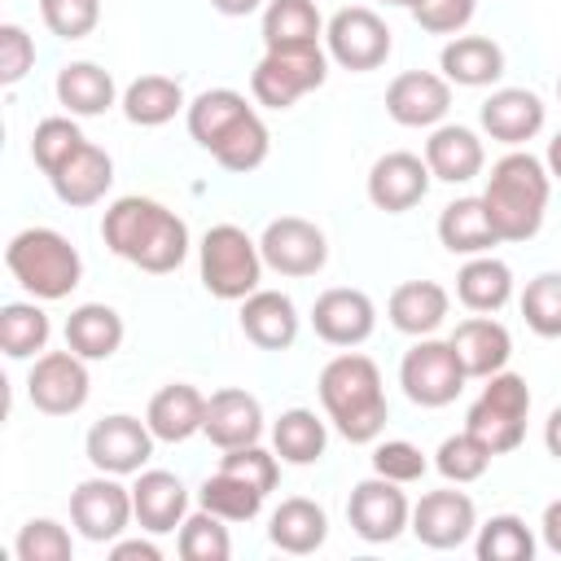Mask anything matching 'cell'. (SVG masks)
<instances>
[{"label": "cell", "instance_id": "obj_38", "mask_svg": "<svg viewBox=\"0 0 561 561\" xmlns=\"http://www.w3.org/2000/svg\"><path fill=\"white\" fill-rule=\"evenodd\" d=\"M329 447V425L311 408H285L272 425V451L285 465H316Z\"/></svg>", "mask_w": 561, "mask_h": 561}, {"label": "cell", "instance_id": "obj_37", "mask_svg": "<svg viewBox=\"0 0 561 561\" xmlns=\"http://www.w3.org/2000/svg\"><path fill=\"white\" fill-rule=\"evenodd\" d=\"M48 337H53V324H48V311L39 307V298H18V302L0 307V351L9 359L44 355Z\"/></svg>", "mask_w": 561, "mask_h": 561}, {"label": "cell", "instance_id": "obj_48", "mask_svg": "<svg viewBox=\"0 0 561 561\" xmlns=\"http://www.w3.org/2000/svg\"><path fill=\"white\" fill-rule=\"evenodd\" d=\"M425 469H430L425 451L416 443H408V438H386V443L373 447V473H381V478H390L399 486L425 478Z\"/></svg>", "mask_w": 561, "mask_h": 561}, {"label": "cell", "instance_id": "obj_46", "mask_svg": "<svg viewBox=\"0 0 561 561\" xmlns=\"http://www.w3.org/2000/svg\"><path fill=\"white\" fill-rule=\"evenodd\" d=\"M13 552H18V561H70V557H75V539H70V530H66L61 522H53V517H31V522L18 530Z\"/></svg>", "mask_w": 561, "mask_h": 561}, {"label": "cell", "instance_id": "obj_44", "mask_svg": "<svg viewBox=\"0 0 561 561\" xmlns=\"http://www.w3.org/2000/svg\"><path fill=\"white\" fill-rule=\"evenodd\" d=\"M83 140H88V136L79 131L75 114H53V118H39V123H35L31 158H35V167H39L44 175H53V171H57Z\"/></svg>", "mask_w": 561, "mask_h": 561}, {"label": "cell", "instance_id": "obj_33", "mask_svg": "<svg viewBox=\"0 0 561 561\" xmlns=\"http://www.w3.org/2000/svg\"><path fill=\"white\" fill-rule=\"evenodd\" d=\"M123 118L131 123V127H162V123H171L180 110H188V101H184V88H180V79H171V75H140V79H131L127 88H123Z\"/></svg>", "mask_w": 561, "mask_h": 561}, {"label": "cell", "instance_id": "obj_50", "mask_svg": "<svg viewBox=\"0 0 561 561\" xmlns=\"http://www.w3.org/2000/svg\"><path fill=\"white\" fill-rule=\"evenodd\" d=\"M478 13V0H421L412 9V22L430 35H460Z\"/></svg>", "mask_w": 561, "mask_h": 561}, {"label": "cell", "instance_id": "obj_58", "mask_svg": "<svg viewBox=\"0 0 561 561\" xmlns=\"http://www.w3.org/2000/svg\"><path fill=\"white\" fill-rule=\"evenodd\" d=\"M557 101H561V79H557Z\"/></svg>", "mask_w": 561, "mask_h": 561}, {"label": "cell", "instance_id": "obj_36", "mask_svg": "<svg viewBox=\"0 0 561 561\" xmlns=\"http://www.w3.org/2000/svg\"><path fill=\"white\" fill-rule=\"evenodd\" d=\"M324 39V18L316 0H267L263 4V48H311Z\"/></svg>", "mask_w": 561, "mask_h": 561}, {"label": "cell", "instance_id": "obj_17", "mask_svg": "<svg viewBox=\"0 0 561 561\" xmlns=\"http://www.w3.org/2000/svg\"><path fill=\"white\" fill-rule=\"evenodd\" d=\"M430 184H434V175H430V167H425V158L421 153H408V149H390V153H381L373 167H368V202L377 206V210H386V215H403V210H412L425 193H430Z\"/></svg>", "mask_w": 561, "mask_h": 561}, {"label": "cell", "instance_id": "obj_35", "mask_svg": "<svg viewBox=\"0 0 561 561\" xmlns=\"http://www.w3.org/2000/svg\"><path fill=\"white\" fill-rule=\"evenodd\" d=\"M456 298H460V307H469L478 316H495L513 298V267L495 254H473L456 272Z\"/></svg>", "mask_w": 561, "mask_h": 561}, {"label": "cell", "instance_id": "obj_3", "mask_svg": "<svg viewBox=\"0 0 561 561\" xmlns=\"http://www.w3.org/2000/svg\"><path fill=\"white\" fill-rule=\"evenodd\" d=\"M478 197H482L500 241H530L543 228L548 197H552V175H548L543 158H535L526 149H508L491 167L486 188Z\"/></svg>", "mask_w": 561, "mask_h": 561}, {"label": "cell", "instance_id": "obj_55", "mask_svg": "<svg viewBox=\"0 0 561 561\" xmlns=\"http://www.w3.org/2000/svg\"><path fill=\"white\" fill-rule=\"evenodd\" d=\"M263 4H267V0H210V9L224 13V18H245V13L263 9Z\"/></svg>", "mask_w": 561, "mask_h": 561}, {"label": "cell", "instance_id": "obj_29", "mask_svg": "<svg viewBox=\"0 0 561 561\" xmlns=\"http://www.w3.org/2000/svg\"><path fill=\"white\" fill-rule=\"evenodd\" d=\"M145 421L158 443H184V438L202 434V425H206V394L188 381H171L149 399Z\"/></svg>", "mask_w": 561, "mask_h": 561}, {"label": "cell", "instance_id": "obj_25", "mask_svg": "<svg viewBox=\"0 0 561 561\" xmlns=\"http://www.w3.org/2000/svg\"><path fill=\"white\" fill-rule=\"evenodd\" d=\"M447 342L456 346L465 373L478 377V381H486L491 373L508 368V359H513V333H508L495 316H478V311H473L469 320H460V324L451 329Z\"/></svg>", "mask_w": 561, "mask_h": 561}, {"label": "cell", "instance_id": "obj_47", "mask_svg": "<svg viewBox=\"0 0 561 561\" xmlns=\"http://www.w3.org/2000/svg\"><path fill=\"white\" fill-rule=\"evenodd\" d=\"M39 18L57 39H83L101 22V0H39Z\"/></svg>", "mask_w": 561, "mask_h": 561}, {"label": "cell", "instance_id": "obj_51", "mask_svg": "<svg viewBox=\"0 0 561 561\" xmlns=\"http://www.w3.org/2000/svg\"><path fill=\"white\" fill-rule=\"evenodd\" d=\"M31 66H35V39L26 35V26L4 22L0 26V83L4 88L22 83L31 75Z\"/></svg>", "mask_w": 561, "mask_h": 561}, {"label": "cell", "instance_id": "obj_32", "mask_svg": "<svg viewBox=\"0 0 561 561\" xmlns=\"http://www.w3.org/2000/svg\"><path fill=\"white\" fill-rule=\"evenodd\" d=\"M123 333H127V324L110 302H79L70 311V320H66V346L75 355H83L88 364L118 355Z\"/></svg>", "mask_w": 561, "mask_h": 561}, {"label": "cell", "instance_id": "obj_56", "mask_svg": "<svg viewBox=\"0 0 561 561\" xmlns=\"http://www.w3.org/2000/svg\"><path fill=\"white\" fill-rule=\"evenodd\" d=\"M543 167H548V175L552 180H561V131L548 140V153H543Z\"/></svg>", "mask_w": 561, "mask_h": 561}, {"label": "cell", "instance_id": "obj_16", "mask_svg": "<svg viewBox=\"0 0 561 561\" xmlns=\"http://www.w3.org/2000/svg\"><path fill=\"white\" fill-rule=\"evenodd\" d=\"M311 329H316L320 342L351 351V346H359V342L373 337V329H377V307H373V298H368L364 289L333 285V289H324V294L311 302Z\"/></svg>", "mask_w": 561, "mask_h": 561}, {"label": "cell", "instance_id": "obj_45", "mask_svg": "<svg viewBox=\"0 0 561 561\" xmlns=\"http://www.w3.org/2000/svg\"><path fill=\"white\" fill-rule=\"evenodd\" d=\"M526 329L539 337H561V272H539L522 289Z\"/></svg>", "mask_w": 561, "mask_h": 561}, {"label": "cell", "instance_id": "obj_11", "mask_svg": "<svg viewBox=\"0 0 561 561\" xmlns=\"http://www.w3.org/2000/svg\"><path fill=\"white\" fill-rule=\"evenodd\" d=\"M92 394V373L88 359L66 351H44L35 355L31 373H26V399L35 403V412L44 416H75Z\"/></svg>", "mask_w": 561, "mask_h": 561}, {"label": "cell", "instance_id": "obj_18", "mask_svg": "<svg viewBox=\"0 0 561 561\" xmlns=\"http://www.w3.org/2000/svg\"><path fill=\"white\" fill-rule=\"evenodd\" d=\"M451 110V83L434 70H403L386 88V114L399 127H438Z\"/></svg>", "mask_w": 561, "mask_h": 561}, {"label": "cell", "instance_id": "obj_26", "mask_svg": "<svg viewBox=\"0 0 561 561\" xmlns=\"http://www.w3.org/2000/svg\"><path fill=\"white\" fill-rule=\"evenodd\" d=\"M267 539H272V548L289 552V557H311L329 539V513L307 495H289V500H280L272 508Z\"/></svg>", "mask_w": 561, "mask_h": 561}, {"label": "cell", "instance_id": "obj_27", "mask_svg": "<svg viewBox=\"0 0 561 561\" xmlns=\"http://www.w3.org/2000/svg\"><path fill=\"white\" fill-rule=\"evenodd\" d=\"M438 70L456 88H491L504 75V48L491 35H451L438 53Z\"/></svg>", "mask_w": 561, "mask_h": 561}, {"label": "cell", "instance_id": "obj_41", "mask_svg": "<svg viewBox=\"0 0 561 561\" xmlns=\"http://www.w3.org/2000/svg\"><path fill=\"white\" fill-rule=\"evenodd\" d=\"M478 561H530L535 557V530L517 513H495L473 535Z\"/></svg>", "mask_w": 561, "mask_h": 561}, {"label": "cell", "instance_id": "obj_4", "mask_svg": "<svg viewBox=\"0 0 561 561\" xmlns=\"http://www.w3.org/2000/svg\"><path fill=\"white\" fill-rule=\"evenodd\" d=\"M4 263H9V276L39 302L70 298L83 280V259L70 245V237H61L57 228H39V224L9 237Z\"/></svg>", "mask_w": 561, "mask_h": 561}, {"label": "cell", "instance_id": "obj_1", "mask_svg": "<svg viewBox=\"0 0 561 561\" xmlns=\"http://www.w3.org/2000/svg\"><path fill=\"white\" fill-rule=\"evenodd\" d=\"M101 241L110 245V254H118L123 263L149 272V276H167L188 259V224L140 193L114 197L101 215Z\"/></svg>", "mask_w": 561, "mask_h": 561}, {"label": "cell", "instance_id": "obj_53", "mask_svg": "<svg viewBox=\"0 0 561 561\" xmlns=\"http://www.w3.org/2000/svg\"><path fill=\"white\" fill-rule=\"evenodd\" d=\"M539 535H543L548 552L561 557V500H552V504L543 508V517H539Z\"/></svg>", "mask_w": 561, "mask_h": 561}, {"label": "cell", "instance_id": "obj_34", "mask_svg": "<svg viewBox=\"0 0 561 561\" xmlns=\"http://www.w3.org/2000/svg\"><path fill=\"white\" fill-rule=\"evenodd\" d=\"M254 105L237 92V88H206L202 96H193L188 101V110H184V123H188V136L210 153L245 114H250Z\"/></svg>", "mask_w": 561, "mask_h": 561}, {"label": "cell", "instance_id": "obj_6", "mask_svg": "<svg viewBox=\"0 0 561 561\" xmlns=\"http://www.w3.org/2000/svg\"><path fill=\"white\" fill-rule=\"evenodd\" d=\"M526 416H530V386H526V377L500 368V373L486 377L482 394L469 403L465 430L478 434L491 447V456H504V451H517L522 447Z\"/></svg>", "mask_w": 561, "mask_h": 561}, {"label": "cell", "instance_id": "obj_21", "mask_svg": "<svg viewBox=\"0 0 561 561\" xmlns=\"http://www.w3.org/2000/svg\"><path fill=\"white\" fill-rule=\"evenodd\" d=\"M202 434L219 451L250 447V443L263 438V403L250 390H241V386H224V390H215L206 399V425H202Z\"/></svg>", "mask_w": 561, "mask_h": 561}, {"label": "cell", "instance_id": "obj_2", "mask_svg": "<svg viewBox=\"0 0 561 561\" xmlns=\"http://www.w3.org/2000/svg\"><path fill=\"white\" fill-rule=\"evenodd\" d=\"M320 403L324 416L333 421V430L346 443H377L390 416L386 403V386H381V368L359 355V351H342L320 368Z\"/></svg>", "mask_w": 561, "mask_h": 561}, {"label": "cell", "instance_id": "obj_14", "mask_svg": "<svg viewBox=\"0 0 561 561\" xmlns=\"http://www.w3.org/2000/svg\"><path fill=\"white\" fill-rule=\"evenodd\" d=\"M259 250H263V263L280 276H316L324 263H329V241L324 232L302 219V215H280L263 228L259 237Z\"/></svg>", "mask_w": 561, "mask_h": 561}, {"label": "cell", "instance_id": "obj_39", "mask_svg": "<svg viewBox=\"0 0 561 561\" xmlns=\"http://www.w3.org/2000/svg\"><path fill=\"white\" fill-rule=\"evenodd\" d=\"M267 153H272V131H267V123L259 118V110H250V114L210 149V158H215L224 171H237V175L259 171V167L267 162Z\"/></svg>", "mask_w": 561, "mask_h": 561}, {"label": "cell", "instance_id": "obj_12", "mask_svg": "<svg viewBox=\"0 0 561 561\" xmlns=\"http://www.w3.org/2000/svg\"><path fill=\"white\" fill-rule=\"evenodd\" d=\"M153 443H158V438H153L149 421L127 416V412H114V416H101V421L88 430L83 451H88L92 469H101V473H118V478H131V473H140V469L149 465Z\"/></svg>", "mask_w": 561, "mask_h": 561}, {"label": "cell", "instance_id": "obj_19", "mask_svg": "<svg viewBox=\"0 0 561 561\" xmlns=\"http://www.w3.org/2000/svg\"><path fill=\"white\" fill-rule=\"evenodd\" d=\"M478 123H482V131H486L491 140L517 149V145L535 140V136L543 131L548 105H543V96L530 92V88H495V92L482 101Z\"/></svg>", "mask_w": 561, "mask_h": 561}, {"label": "cell", "instance_id": "obj_7", "mask_svg": "<svg viewBox=\"0 0 561 561\" xmlns=\"http://www.w3.org/2000/svg\"><path fill=\"white\" fill-rule=\"evenodd\" d=\"M329 79V53L320 44L311 48H267L259 66L250 70V96L263 110H289L307 92H316Z\"/></svg>", "mask_w": 561, "mask_h": 561}, {"label": "cell", "instance_id": "obj_52", "mask_svg": "<svg viewBox=\"0 0 561 561\" xmlns=\"http://www.w3.org/2000/svg\"><path fill=\"white\" fill-rule=\"evenodd\" d=\"M110 557L114 561H162V548L153 543V539H114L110 543Z\"/></svg>", "mask_w": 561, "mask_h": 561}, {"label": "cell", "instance_id": "obj_54", "mask_svg": "<svg viewBox=\"0 0 561 561\" xmlns=\"http://www.w3.org/2000/svg\"><path fill=\"white\" fill-rule=\"evenodd\" d=\"M543 447H548V456L552 460H561V403L548 412V421H543Z\"/></svg>", "mask_w": 561, "mask_h": 561}, {"label": "cell", "instance_id": "obj_42", "mask_svg": "<svg viewBox=\"0 0 561 561\" xmlns=\"http://www.w3.org/2000/svg\"><path fill=\"white\" fill-rule=\"evenodd\" d=\"M175 548H180L184 561H228L232 557V535H228V526H224L219 513L197 508V513H188L180 522Z\"/></svg>", "mask_w": 561, "mask_h": 561}, {"label": "cell", "instance_id": "obj_30", "mask_svg": "<svg viewBox=\"0 0 561 561\" xmlns=\"http://www.w3.org/2000/svg\"><path fill=\"white\" fill-rule=\"evenodd\" d=\"M451 311V294L438 285V280H403L390 289V302H386V316L399 333L408 337H430Z\"/></svg>", "mask_w": 561, "mask_h": 561}, {"label": "cell", "instance_id": "obj_15", "mask_svg": "<svg viewBox=\"0 0 561 561\" xmlns=\"http://www.w3.org/2000/svg\"><path fill=\"white\" fill-rule=\"evenodd\" d=\"M408 530L425 543V548H438V552H451L460 543H469L478 535V504L465 495V491H425L416 504H412V522Z\"/></svg>", "mask_w": 561, "mask_h": 561}, {"label": "cell", "instance_id": "obj_40", "mask_svg": "<svg viewBox=\"0 0 561 561\" xmlns=\"http://www.w3.org/2000/svg\"><path fill=\"white\" fill-rule=\"evenodd\" d=\"M263 500H267V491H259L254 482H245V478H237L228 469H215L202 482V491H197V504L210 508V513H219L224 522H254L259 508H263Z\"/></svg>", "mask_w": 561, "mask_h": 561}, {"label": "cell", "instance_id": "obj_23", "mask_svg": "<svg viewBox=\"0 0 561 561\" xmlns=\"http://www.w3.org/2000/svg\"><path fill=\"white\" fill-rule=\"evenodd\" d=\"M48 184H53L57 202H66V206H75V210L96 206V202L110 193V184H114V158H110L101 145L83 140V145L48 175Z\"/></svg>", "mask_w": 561, "mask_h": 561}, {"label": "cell", "instance_id": "obj_31", "mask_svg": "<svg viewBox=\"0 0 561 561\" xmlns=\"http://www.w3.org/2000/svg\"><path fill=\"white\" fill-rule=\"evenodd\" d=\"M438 241L447 254H491L500 245L495 228H491V215L482 206V197H456L438 210Z\"/></svg>", "mask_w": 561, "mask_h": 561}, {"label": "cell", "instance_id": "obj_49", "mask_svg": "<svg viewBox=\"0 0 561 561\" xmlns=\"http://www.w3.org/2000/svg\"><path fill=\"white\" fill-rule=\"evenodd\" d=\"M219 469H228V473L254 482L259 491H276V482H280V456L267 451V447H259V443H250V447H228V451L219 456Z\"/></svg>", "mask_w": 561, "mask_h": 561}, {"label": "cell", "instance_id": "obj_13", "mask_svg": "<svg viewBox=\"0 0 561 561\" xmlns=\"http://www.w3.org/2000/svg\"><path fill=\"white\" fill-rule=\"evenodd\" d=\"M346 522H351V530L364 543H394L408 530V522H412V504L399 491V482L373 473V478H364V482L351 486Z\"/></svg>", "mask_w": 561, "mask_h": 561}, {"label": "cell", "instance_id": "obj_22", "mask_svg": "<svg viewBox=\"0 0 561 561\" xmlns=\"http://www.w3.org/2000/svg\"><path fill=\"white\" fill-rule=\"evenodd\" d=\"M131 508L145 535H171L188 517V491L167 469H140L131 482Z\"/></svg>", "mask_w": 561, "mask_h": 561}, {"label": "cell", "instance_id": "obj_28", "mask_svg": "<svg viewBox=\"0 0 561 561\" xmlns=\"http://www.w3.org/2000/svg\"><path fill=\"white\" fill-rule=\"evenodd\" d=\"M53 92H57V105L75 118H96L110 105H118V83L96 61H66L53 79Z\"/></svg>", "mask_w": 561, "mask_h": 561}, {"label": "cell", "instance_id": "obj_5", "mask_svg": "<svg viewBox=\"0 0 561 561\" xmlns=\"http://www.w3.org/2000/svg\"><path fill=\"white\" fill-rule=\"evenodd\" d=\"M263 267H267L263 250L245 228H237V224L206 228V237L197 245V272H202V285L210 298H219V302L250 298L263 280Z\"/></svg>", "mask_w": 561, "mask_h": 561}, {"label": "cell", "instance_id": "obj_8", "mask_svg": "<svg viewBox=\"0 0 561 561\" xmlns=\"http://www.w3.org/2000/svg\"><path fill=\"white\" fill-rule=\"evenodd\" d=\"M469 373L447 337H416L399 359V386L416 408H447L460 399Z\"/></svg>", "mask_w": 561, "mask_h": 561}, {"label": "cell", "instance_id": "obj_57", "mask_svg": "<svg viewBox=\"0 0 561 561\" xmlns=\"http://www.w3.org/2000/svg\"><path fill=\"white\" fill-rule=\"evenodd\" d=\"M381 4H399V9H408V13H412V9L421 4V0H381Z\"/></svg>", "mask_w": 561, "mask_h": 561}, {"label": "cell", "instance_id": "obj_24", "mask_svg": "<svg viewBox=\"0 0 561 561\" xmlns=\"http://www.w3.org/2000/svg\"><path fill=\"white\" fill-rule=\"evenodd\" d=\"M241 333L259 346V351H289L298 342V307L289 294L280 289H254L250 298H241Z\"/></svg>", "mask_w": 561, "mask_h": 561}, {"label": "cell", "instance_id": "obj_43", "mask_svg": "<svg viewBox=\"0 0 561 561\" xmlns=\"http://www.w3.org/2000/svg\"><path fill=\"white\" fill-rule=\"evenodd\" d=\"M434 469H438L447 482H456V486L478 482V478L491 469V447H486L478 434L460 430V434H451V438L438 443V451H434Z\"/></svg>", "mask_w": 561, "mask_h": 561}, {"label": "cell", "instance_id": "obj_9", "mask_svg": "<svg viewBox=\"0 0 561 561\" xmlns=\"http://www.w3.org/2000/svg\"><path fill=\"white\" fill-rule=\"evenodd\" d=\"M394 31L386 26V18L368 4H346L337 9L329 22H324V53L329 61H337L342 70H355V75H368L377 66H386L394 39Z\"/></svg>", "mask_w": 561, "mask_h": 561}, {"label": "cell", "instance_id": "obj_20", "mask_svg": "<svg viewBox=\"0 0 561 561\" xmlns=\"http://www.w3.org/2000/svg\"><path fill=\"white\" fill-rule=\"evenodd\" d=\"M425 167L443 184H469V180H478L482 167H486L482 136L473 127H465V123H438V127H430Z\"/></svg>", "mask_w": 561, "mask_h": 561}, {"label": "cell", "instance_id": "obj_10", "mask_svg": "<svg viewBox=\"0 0 561 561\" xmlns=\"http://www.w3.org/2000/svg\"><path fill=\"white\" fill-rule=\"evenodd\" d=\"M70 522L88 543H114L131 522V486L118 482V473H92L70 491Z\"/></svg>", "mask_w": 561, "mask_h": 561}]
</instances>
